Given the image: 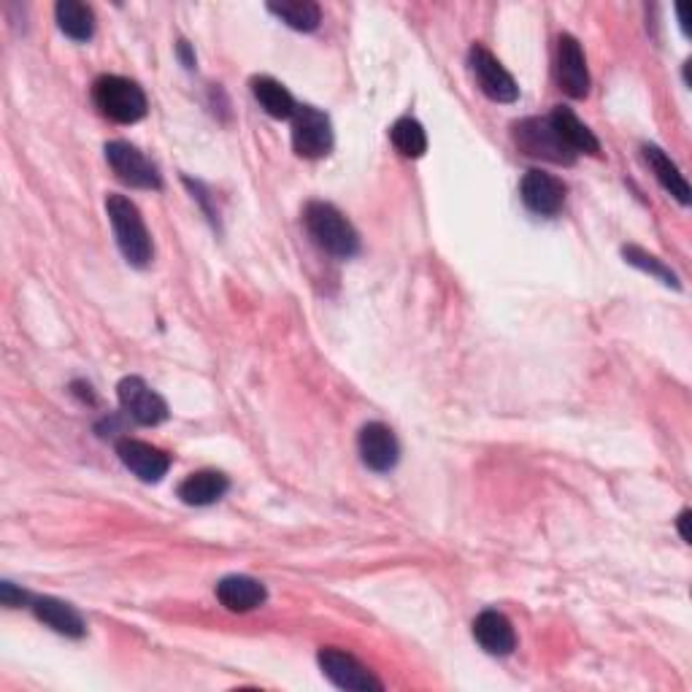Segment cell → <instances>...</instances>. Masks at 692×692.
<instances>
[{
    "label": "cell",
    "instance_id": "cell-13",
    "mask_svg": "<svg viewBox=\"0 0 692 692\" xmlns=\"http://www.w3.org/2000/svg\"><path fill=\"white\" fill-rule=\"evenodd\" d=\"M117 454H120L124 469L133 471L141 482H160L168 469H171V458H168L163 449L139 439L117 441Z\"/></svg>",
    "mask_w": 692,
    "mask_h": 692
},
{
    "label": "cell",
    "instance_id": "cell-1",
    "mask_svg": "<svg viewBox=\"0 0 692 692\" xmlns=\"http://www.w3.org/2000/svg\"><path fill=\"white\" fill-rule=\"evenodd\" d=\"M106 214H109L117 247H120L124 260L136 268H147L152 263L154 247L152 239H149L147 224H143L139 205L130 201V198L120 195V192H111V195H106Z\"/></svg>",
    "mask_w": 692,
    "mask_h": 692
},
{
    "label": "cell",
    "instance_id": "cell-12",
    "mask_svg": "<svg viewBox=\"0 0 692 692\" xmlns=\"http://www.w3.org/2000/svg\"><path fill=\"white\" fill-rule=\"evenodd\" d=\"M558 84L569 98H588L590 92V71L582 43L569 33L558 39Z\"/></svg>",
    "mask_w": 692,
    "mask_h": 692
},
{
    "label": "cell",
    "instance_id": "cell-14",
    "mask_svg": "<svg viewBox=\"0 0 692 692\" xmlns=\"http://www.w3.org/2000/svg\"><path fill=\"white\" fill-rule=\"evenodd\" d=\"M473 639L479 641L488 654H495V658H507V654L514 652L517 646V633L514 625L509 622L507 614L501 611H482L473 622Z\"/></svg>",
    "mask_w": 692,
    "mask_h": 692
},
{
    "label": "cell",
    "instance_id": "cell-6",
    "mask_svg": "<svg viewBox=\"0 0 692 692\" xmlns=\"http://www.w3.org/2000/svg\"><path fill=\"white\" fill-rule=\"evenodd\" d=\"M292 149L305 160H320L333 149V124L325 111L314 106H298L292 117Z\"/></svg>",
    "mask_w": 692,
    "mask_h": 692
},
{
    "label": "cell",
    "instance_id": "cell-9",
    "mask_svg": "<svg viewBox=\"0 0 692 692\" xmlns=\"http://www.w3.org/2000/svg\"><path fill=\"white\" fill-rule=\"evenodd\" d=\"M122 409L133 417L139 425H160L168 420V403L158 395L141 377H124L117 388Z\"/></svg>",
    "mask_w": 692,
    "mask_h": 692
},
{
    "label": "cell",
    "instance_id": "cell-25",
    "mask_svg": "<svg viewBox=\"0 0 692 692\" xmlns=\"http://www.w3.org/2000/svg\"><path fill=\"white\" fill-rule=\"evenodd\" d=\"M0 601H3V606H22V603L30 601V595L24 590H17L11 582H3L0 584Z\"/></svg>",
    "mask_w": 692,
    "mask_h": 692
},
{
    "label": "cell",
    "instance_id": "cell-15",
    "mask_svg": "<svg viewBox=\"0 0 692 692\" xmlns=\"http://www.w3.org/2000/svg\"><path fill=\"white\" fill-rule=\"evenodd\" d=\"M217 598L228 611H252L258 606H263L268 592L263 588V582L252 576H241V573H233V576H224L217 584Z\"/></svg>",
    "mask_w": 692,
    "mask_h": 692
},
{
    "label": "cell",
    "instance_id": "cell-5",
    "mask_svg": "<svg viewBox=\"0 0 692 692\" xmlns=\"http://www.w3.org/2000/svg\"><path fill=\"white\" fill-rule=\"evenodd\" d=\"M106 163L111 166V171H114V177L122 184L136 187V190H160L163 187V177H160L158 166L139 147H133V143H106Z\"/></svg>",
    "mask_w": 692,
    "mask_h": 692
},
{
    "label": "cell",
    "instance_id": "cell-27",
    "mask_svg": "<svg viewBox=\"0 0 692 692\" xmlns=\"http://www.w3.org/2000/svg\"><path fill=\"white\" fill-rule=\"evenodd\" d=\"M179 54H182V60H184L187 68L195 66V58H192V54H190V43H187V41H179Z\"/></svg>",
    "mask_w": 692,
    "mask_h": 692
},
{
    "label": "cell",
    "instance_id": "cell-11",
    "mask_svg": "<svg viewBox=\"0 0 692 692\" xmlns=\"http://www.w3.org/2000/svg\"><path fill=\"white\" fill-rule=\"evenodd\" d=\"M520 195L522 203H525L533 214L554 217L560 214V209H563L565 203V184L560 182L558 177H552V173L533 168V171H528L525 177H522Z\"/></svg>",
    "mask_w": 692,
    "mask_h": 692
},
{
    "label": "cell",
    "instance_id": "cell-7",
    "mask_svg": "<svg viewBox=\"0 0 692 692\" xmlns=\"http://www.w3.org/2000/svg\"><path fill=\"white\" fill-rule=\"evenodd\" d=\"M320 660V669L335 688L352 690V692H382L384 684L373 676L371 671L360 663L358 658L344 650H335V646H325L317 654Z\"/></svg>",
    "mask_w": 692,
    "mask_h": 692
},
{
    "label": "cell",
    "instance_id": "cell-26",
    "mask_svg": "<svg viewBox=\"0 0 692 692\" xmlns=\"http://www.w3.org/2000/svg\"><path fill=\"white\" fill-rule=\"evenodd\" d=\"M679 535H682V541H692V535H690V509H684L682 514H679Z\"/></svg>",
    "mask_w": 692,
    "mask_h": 692
},
{
    "label": "cell",
    "instance_id": "cell-20",
    "mask_svg": "<svg viewBox=\"0 0 692 692\" xmlns=\"http://www.w3.org/2000/svg\"><path fill=\"white\" fill-rule=\"evenodd\" d=\"M644 158L654 171V177H658V182L663 184V190L671 192V195L676 198V201L682 205H688L690 203V184H688V179H684V173L676 168V163H673V160L669 158V154H665L660 147H654V143H646Z\"/></svg>",
    "mask_w": 692,
    "mask_h": 692
},
{
    "label": "cell",
    "instance_id": "cell-3",
    "mask_svg": "<svg viewBox=\"0 0 692 692\" xmlns=\"http://www.w3.org/2000/svg\"><path fill=\"white\" fill-rule=\"evenodd\" d=\"M92 101L111 122L133 124L147 117V96H143L141 87L124 77H114V73L96 79Z\"/></svg>",
    "mask_w": 692,
    "mask_h": 692
},
{
    "label": "cell",
    "instance_id": "cell-19",
    "mask_svg": "<svg viewBox=\"0 0 692 692\" xmlns=\"http://www.w3.org/2000/svg\"><path fill=\"white\" fill-rule=\"evenodd\" d=\"M249 87H252L254 101L263 106L268 117H273V120H292L295 117L298 103L282 82H277L271 77H254Z\"/></svg>",
    "mask_w": 692,
    "mask_h": 692
},
{
    "label": "cell",
    "instance_id": "cell-16",
    "mask_svg": "<svg viewBox=\"0 0 692 692\" xmlns=\"http://www.w3.org/2000/svg\"><path fill=\"white\" fill-rule=\"evenodd\" d=\"M33 611L54 633L68 635V639H82L87 633L84 616L71 603L58 601V598H33Z\"/></svg>",
    "mask_w": 692,
    "mask_h": 692
},
{
    "label": "cell",
    "instance_id": "cell-21",
    "mask_svg": "<svg viewBox=\"0 0 692 692\" xmlns=\"http://www.w3.org/2000/svg\"><path fill=\"white\" fill-rule=\"evenodd\" d=\"M54 17H58V24L62 33L73 41H90L96 36V14L87 3H79V0H60L54 6Z\"/></svg>",
    "mask_w": 692,
    "mask_h": 692
},
{
    "label": "cell",
    "instance_id": "cell-24",
    "mask_svg": "<svg viewBox=\"0 0 692 692\" xmlns=\"http://www.w3.org/2000/svg\"><path fill=\"white\" fill-rule=\"evenodd\" d=\"M622 254H625V260L631 265L641 268V271H646V273H652V277H658L663 284L676 287V290H679L676 273H673L665 263H660V260L654 258V254H646L644 249H639V247H625V249H622Z\"/></svg>",
    "mask_w": 692,
    "mask_h": 692
},
{
    "label": "cell",
    "instance_id": "cell-2",
    "mask_svg": "<svg viewBox=\"0 0 692 692\" xmlns=\"http://www.w3.org/2000/svg\"><path fill=\"white\" fill-rule=\"evenodd\" d=\"M303 222L314 244L339 260H349L360 252V235L352 222L333 203L311 201L303 211Z\"/></svg>",
    "mask_w": 692,
    "mask_h": 692
},
{
    "label": "cell",
    "instance_id": "cell-4",
    "mask_svg": "<svg viewBox=\"0 0 692 692\" xmlns=\"http://www.w3.org/2000/svg\"><path fill=\"white\" fill-rule=\"evenodd\" d=\"M514 141L522 152L530 158L546 160L554 166H573L576 163V154L565 147V141L560 139L550 117H530L514 124Z\"/></svg>",
    "mask_w": 692,
    "mask_h": 692
},
{
    "label": "cell",
    "instance_id": "cell-10",
    "mask_svg": "<svg viewBox=\"0 0 692 692\" xmlns=\"http://www.w3.org/2000/svg\"><path fill=\"white\" fill-rule=\"evenodd\" d=\"M360 460L377 473H388L401 460V444L384 422H368L358 435Z\"/></svg>",
    "mask_w": 692,
    "mask_h": 692
},
{
    "label": "cell",
    "instance_id": "cell-17",
    "mask_svg": "<svg viewBox=\"0 0 692 692\" xmlns=\"http://www.w3.org/2000/svg\"><path fill=\"white\" fill-rule=\"evenodd\" d=\"M230 490V479L220 471H198L190 473L182 484H179L177 495L182 498V503L187 507H211L220 498H224V492Z\"/></svg>",
    "mask_w": 692,
    "mask_h": 692
},
{
    "label": "cell",
    "instance_id": "cell-23",
    "mask_svg": "<svg viewBox=\"0 0 692 692\" xmlns=\"http://www.w3.org/2000/svg\"><path fill=\"white\" fill-rule=\"evenodd\" d=\"M390 141L403 158L417 160L428 152V136L425 128L414 120V117H401L395 124L390 128Z\"/></svg>",
    "mask_w": 692,
    "mask_h": 692
},
{
    "label": "cell",
    "instance_id": "cell-18",
    "mask_svg": "<svg viewBox=\"0 0 692 692\" xmlns=\"http://www.w3.org/2000/svg\"><path fill=\"white\" fill-rule=\"evenodd\" d=\"M550 122L554 124L558 136L565 141V147H569L573 154H601V143H598L592 130L579 120L571 109L558 106L550 114Z\"/></svg>",
    "mask_w": 692,
    "mask_h": 692
},
{
    "label": "cell",
    "instance_id": "cell-8",
    "mask_svg": "<svg viewBox=\"0 0 692 692\" xmlns=\"http://www.w3.org/2000/svg\"><path fill=\"white\" fill-rule=\"evenodd\" d=\"M469 66L477 77L479 90L495 103H514L520 98V84L514 82V77L501 66V60L484 47H471L469 52Z\"/></svg>",
    "mask_w": 692,
    "mask_h": 692
},
{
    "label": "cell",
    "instance_id": "cell-22",
    "mask_svg": "<svg viewBox=\"0 0 692 692\" xmlns=\"http://www.w3.org/2000/svg\"><path fill=\"white\" fill-rule=\"evenodd\" d=\"M268 11L279 17L287 28L298 30V33H314L322 22L320 6L311 0H282V3H268Z\"/></svg>",
    "mask_w": 692,
    "mask_h": 692
}]
</instances>
